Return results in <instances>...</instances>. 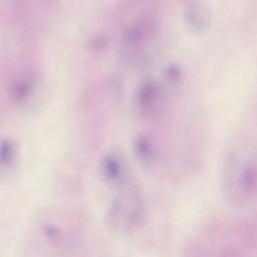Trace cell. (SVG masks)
<instances>
[{"instance_id": "cell-3", "label": "cell", "mask_w": 257, "mask_h": 257, "mask_svg": "<svg viewBox=\"0 0 257 257\" xmlns=\"http://www.w3.org/2000/svg\"><path fill=\"white\" fill-rule=\"evenodd\" d=\"M100 174L103 180L110 185L122 184L125 177V167L121 158L113 153L103 157L100 163Z\"/></svg>"}, {"instance_id": "cell-2", "label": "cell", "mask_w": 257, "mask_h": 257, "mask_svg": "<svg viewBox=\"0 0 257 257\" xmlns=\"http://www.w3.org/2000/svg\"><path fill=\"white\" fill-rule=\"evenodd\" d=\"M153 24L151 20L140 18L128 26L122 36V55L128 60H137L142 55V50L151 38Z\"/></svg>"}, {"instance_id": "cell-4", "label": "cell", "mask_w": 257, "mask_h": 257, "mask_svg": "<svg viewBox=\"0 0 257 257\" xmlns=\"http://www.w3.org/2000/svg\"><path fill=\"white\" fill-rule=\"evenodd\" d=\"M159 88L154 81H147L143 83L140 86L136 97L137 108L140 113L145 116L154 113L159 102Z\"/></svg>"}, {"instance_id": "cell-7", "label": "cell", "mask_w": 257, "mask_h": 257, "mask_svg": "<svg viewBox=\"0 0 257 257\" xmlns=\"http://www.w3.org/2000/svg\"><path fill=\"white\" fill-rule=\"evenodd\" d=\"M136 150L143 161H150L153 158L154 149L151 142L146 138H140L136 144Z\"/></svg>"}, {"instance_id": "cell-5", "label": "cell", "mask_w": 257, "mask_h": 257, "mask_svg": "<svg viewBox=\"0 0 257 257\" xmlns=\"http://www.w3.org/2000/svg\"><path fill=\"white\" fill-rule=\"evenodd\" d=\"M17 159V147L13 140H0V178L7 176L13 169Z\"/></svg>"}, {"instance_id": "cell-1", "label": "cell", "mask_w": 257, "mask_h": 257, "mask_svg": "<svg viewBox=\"0 0 257 257\" xmlns=\"http://www.w3.org/2000/svg\"><path fill=\"white\" fill-rule=\"evenodd\" d=\"M8 98L11 103L22 110H33L44 100L46 84L36 73L16 77L8 85Z\"/></svg>"}, {"instance_id": "cell-6", "label": "cell", "mask_w": 257, "mask_h": 257, "mask_svg": "<svg viewBox=\"0 0 257 257\" xmlns=\"http://www.w3.org/2000/svg\"><path fill=\"white\" fill-rule=\"evenodd\" d=\"M185 19L189 27L196 32H203L210 23V16L207 10L200 5L194 4L187 8Z\"/></svg>"}]
</instances>
